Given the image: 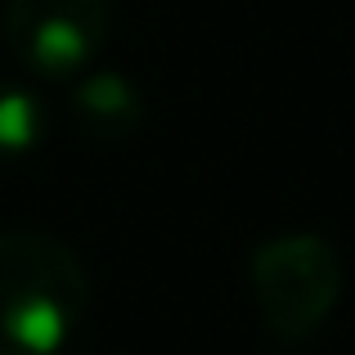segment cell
I'll use <instances>...</instances> for the list:
<instances>
[{
	"mask_svg": "<svg viewBox=\"0 0 355 355\" xmlns=\"http://www.w3.org/2000/svg\"><path fill=\"white\" fill-rule=\"evenodd\" d=\"M90 302L81 257L45 230H0V355H54Z\"/></svg>",
	"mask_w": 355,
	"mask_h": 355,
	"instance_id": "obj_1",
	"label": "cell"
},
{
	"mask_svg": "<svg viewBox=\"0 0 355 355\" xmlns=\"http://www.w3.org/2000/svg\"><path fill=\"white\" fill-rule=\"evenodd\" d=\"M248 279L270 338L302 347L329 324L342 297V252L329 234L315 230L275 234L252 252Z\"/></svg>",
	"mask_w": 355,
	"mask_h": 355,
	"instance_id": "obj_2",
	"label": "cell"
},
{
	"mask_svg": "<svg viewBox=\"0 0 355 355\" xmlns=\"http://www.w3.org/2000/svg\"><path fill=\"white\" fill-rule=\"evenodd\" d=\"M113 27L108 0H5L0 36L18 68L63 81L99 59Z\"/></svg>",
	"mask_w": 355,
	"mask_h": 355,
	"instance_id": "obj_3",
	"label": "cell"
},
{
	"mask_svg": "<svg viewBox=\"0 0 355 355\" xmlns=\"http://www.w3.org/2000/svg\"><path fill=\"white\" fill-rule=\"evenodd\" d=\"M68 113L86 130L90 139H104V144H121L144 126V90L113 68H90L86 77L72 86Z\"/></svg>",
	"mask_w": 355,
	"mask_h": 355,
	"instance_id": "obj_4",
	"label": "cell"
},
{
	"mask_svg": "<svg viewBox=\"0 0 355 355\" xmlns=\"http://www.w3.org/2000/svg\"><path fill=\"white\" fill-rule=\"evenodd\" d=\"M45 126H50L45 99L23 81L0 77V162H18V157L36 153Z\"/></svg>",
	"mask_w": 355,
	"mask_h": 355,
	"instance_id": "obj_5",
	"label": "cell"
}]
</instances>
